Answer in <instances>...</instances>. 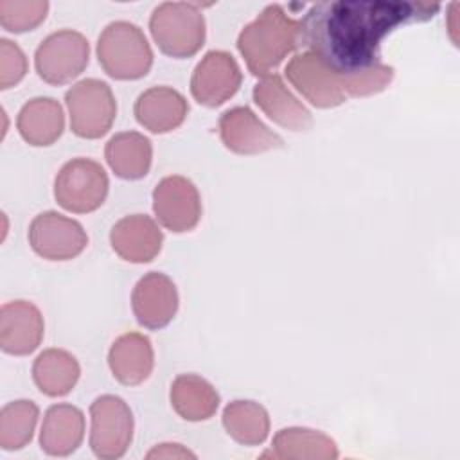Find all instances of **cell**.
<instances>
[{"label": "cell", "instance_id": "6da1fadb", "mask_svg": "<svg viewBox=\"0 0 460 460\" xmlns=\"http://www.w3.org/2000/svg\"><path fill=\"white\" fill-rule=\"evenodd\" d=\"M440 9L424 2L336 0L311 5L300 20V47L320 56L340 75L379 65L386 34L410 22H426Z\"/></svg>", "mask_w": 460, "mask_h": 460}, {"label": "cell", "instance_id": "7a4b0ae2", "mask_svg": "<svg viewBox=\"0 0 460 460\" xmlns=\"http://www.w3.org/2000/svg\"><path fill=\"white\" fill-rule=\"evenodd\" d=\"M298 47L300 20L288 16L279 4L266 5L237 38V49L248 70L261 77L270 75Z\"/></svg>", "mask_w": 460, "mask_h": 460}, {"label": "cell", "instance_id": "3957f363", "mask_svg": "<svg viewBox=\"0 0 460 460\" xmlns=\"http://www.w3.org/2000/svg\"><path fill=\"white\" fill-rule=\"evenodd\" d=\"M97 59L110 77L133 81L151 70L153 50L138 25L117 20L102 29L97 41Z\"/></svg>", "mask_w": 460, "mask_h": 460}, {"label": "cell", "instance_id": "277c9868", "mask_svg": "<svg viewBox=\"0 0 460 460\" xmlns=\"http://www.w3.org/2000/svg\"><path fill=\"white\" fill-rule=\"evenodd\" d=\"M149 31L164 54L190 58L205 43V16L198 4L164 2L151 13Z\"/></svg>", "mask_w": 460, "mask_h": 460}, {"label": "cell", "instance_id": "5b68a950", "mask_svg": "<svg viewBox=\"0 0 460 460\" xmlns=\"http://www.w3.org/2000/svg\"><path fill=\"white\" fill-rule=\"evenodd\" d=\"M70 129L81 138L104 137L117 115V102L108 83L88 77L72 84L65 93Z\"/></svg>", "mask_w": 460, "mask_h": 460}, {"label": "cell", "instance_id": "8992f818", "mask_svg": "<svg viewBox=\"0 0 460 460\" xmlns=\"http://www.w3.org/2000/svg\"><path fill=\"white\" fill-rule=\"evenodd\" d=\"M110 181L104 167L90 158L66 162L54 180V198L59 207L74 214L97 210L108 196Z\"/></svg>", "mask_w": 460, "mask_h": 460}, {"label": "cell", "instance_id": "52a82bcc", "mask_svg": "<svg viewBox=\"0 0 460 460\" xmlns=\"http://www.w3.org/2000/svg\"><path fill=\"white\" fill-rule=\"evenodd\" d=\"M90 59L88 40L72 29L49 34L34 52L38 75L49 84H66L86 68Z\"/></svg>", "mask_w": 460, "mask_h": 460}, {"label": "cell", "instance_id": "ba28073f", "mask_svg": "<svg viewBox=\"0 0 460 460\" xmlns=\"http://www.w3.org/2000/svg\"><path fill=\"white\" fill-rule=\"evenodd\" d=\"M90 447L97 458L115 460L126 455L133 440V413L119 395H101L90 406Z\"/></svg>", "mask_w": 460, "mask_h": 460}, {"label": "cell", "instance_id": "9c48e42d", "mask_svg": "<svg viewBox=\"0 0 460 460\" xmlns=\"http://www.w3.org/2000/svg\"><path fill=\"white\" fill-rule=\"evenodd\" d=\"M284 72L288 81L316 108H334L347 99L343 75L311 50L293 56Z\"/></svg>", "mask_w": 460, "mask_h": 460}, {"label": "cell", "instance_id": "30bf717a", "mask_svg": "<svg viewBox=\"0 0 460 460\" xmlns=\"http://www.w3.org/2000/svg\"><path fill=\"white\" fill-rule=\"evenodd\" d=\"M27 237L31 248L47 261H70L88 244L81 223L54 210L38 214L29 225Z\"/></svg>", "mask_w": 460, "mask_h": 460}, {"label": "cell", "instance_id": "8fae6325", "mask_svg": "<svg viewBox=\"0 0 460 460\" xmlns=\"http://www.w3.org/2000/svg\"><path fill=\"white\" fill-rule=\"evenodd\" d=\"M153 210L162 226L181 234L192 230L201 217L196 185L180 174L162 178L153 190Z\"/></svg>", "mask_w": 460, "mask_h": 460}, {"label": "cell", "instance_id": "7c38bea8", "mask_svg": "<svg viewBox=\"0 0 460 460\" xmlns=\"http://www.w3.org/2000/svg\"><path fill=\"white\" fill-rule=\"evenodd\" d=\"M241 81L243 74L234 56L226 50H210L192 72L190 93L199 104L216 108L235 95Z\"/></svg>", "mask_w": 460, "mask_h": 460}, {"label": "cell", "instance_id": "4fadbf2b", "mask_svg": "<svg viewBox=\"0 0 460 460\" xmlns=\"http://www.w3.org/2000/svg\"><path fill=\"white\" fill-rule=\"evenodd\" d=\"M219 137L226 149L237 155H259L284 146L248 106H235L219 117Z\"/></svg>", "mask_w": 460, "mask_h": 460}, {"label": "cell", "instance_id": "5bb4252c", "mask_svg": "<svg viewBox=\"0 0 460 460\" xmlns=\"http://www.w3.org/2000/svg\"><path fill=\"white\" fill-rule=\"evenodd\" d=\"M131 307L142 327H165L178 311V291L174 282L160 271L146 273L133 288Z\"/></svg>", "mask_w": 460, "mask_h": 460}, {"label": "cell", "instance_id": "9a60e30c", "mask_svg": "<svg viewBox=\"0 0 460 460\" xmlns=\"http://www.w3.org/2000/svg\"><path fill=\"white\" fill-rule=\"evenodd\" d=\"M43 316L29 300H11L0 309V347L13 356L34 352L43 340Z\"/></svg>", "mask_w": 460, "mask_h": 460}, {"label": "cell", "instance_id": "2e32d148", "mask_svg": "<svg viewBox=\"0 0 460 460\" xmlns=\"http://www.w3.org/2000/svg\"><path fill=\"white\" fill-rule=\"evenodd\" d=\"M110 243L120 259L142 264L153 261L160 253L164 234L149 216L131 214L111 226Z\"/></svg>", "mask_w": 460, "mask_h": 460}, {"label": "cell", "instance_id": "e0dca14e", "mask_svg": "<svg viewBox=\"0 0 460 460\" xmlns=\"http://www.w3.org/2000/svg\"><path fill=\"white\" fill-rule=\"evenodd\" d=\"M255 104L275 124L289 131H307L313 126L311 111L288 90L280 75H264L253 86Z\"/></svg>", "mask_w": 460, "mask_h": 460}, {"label": "cell", "instance_id": "ac0fdd59", "mask_svg": "<svg viewBox=\"0 0 460 460\" xmlns=\"http://www.w3.org/2000/svg\"><path fill=\"white\" fill-rule=\"evenodd\" d=\"M135 119L151 133H169L183 124L189 104L187 99L171 86H153L135 101Z\"/></svg>", "mask_w": 460, "mask_h": 460}, {"label": "cell", "instance_id": "d6986e66", "mask_svg": "<svg viewBox=\"0 0 460 460\" xmlns=\"http://www.w3.org/2000/svg\"><path fill=\"white\" fill-rule=\"evenodd\" d=\"M108 365L120 385L137 386L144 383L155 367L151 340L140 332H126L119 336L110 347Z\"/></svg>", "mask_w": 460, "mask_h": 460}, {"label": "cell", "instance_id": "ffe728a7", "mask_svg": "<svg viewBox=\"0 0 460 460\" xmlns=\"http://www.w3.org/2000/svg\"><path fill=\"white\" fill-rule=\"evenodd\" d=\"M84 437V415L68 402L52 404L43 417L40 446L50 456L72 455Z\"/></svg>", "mask_w": 460, "mask_h": 460}, {"label": "cell", "instance_id": "44dd1931", "mask_svg": "<svg viewBox=\"0 0 460 460\" xmlns=\"http://www.w3.org/2000/svg\"><path fill=\"white\" fill-rule=\"evenodd\" d=\"M20 137L36 147L54 144L65 129V113L52 97H34L27 101L16 117Z\"/></svg>", "mask_w": 460, "mask_h": 460}, {"label": "cell", "instance_id": "7402d4cb", "mask_svg": "<svg viewBox=\"0 0 460 460\" xmlns=\"http://www.w3.org/2000/svg\"><path fill=\"white\" fill-rule=\"evenodd\" d=\"M104 156L110 169L119 178L140 180L151 169L153 146L151 140L138 131H122L108 140Z\"/></svg>", "mask_w": 460, "mask_h": 460}, {"label": "cell", "instance_id": "603a6c76", "mask_svg": "<svg viewBox=\"0 0 460 460\" xmlns=\"http://www.w3.org/2000/svg\"><path fill=\"white\" fill-rule=\"evenodd\" d=\"M169 397L174 411L190 422L210 419L219 406L217 390L196 374H180L171 385Z\"/></svg>", "mask_w": 460, "mask_h": 460}, {"label": "cell", "instance_id": "cb8c5ba5", "mask_svg": "<svg viewBox=\"0 0 460 460\" xmlns=\"http://www.w3.org/2000/svg\"><path fill=\"white\" fill-rule=\"evenodd\" d=\"M266 455L288 460H334L338 458V446L322 431L284 428L273 437L271 451Z\"/></svg>", "mask_w": 460, "mask_h": 460}, {"label": "cell", "instance_id": "d4e9b609", "mask_svg": "<svg viewBox=\"0 0 460 460\" xmlns=\"http://www.w3.org/2000/svg\"><path fill=\"white\" fill-rule=\"evenodd\" d=\"M77 359L63 349H45L32 363V379L41 394L61 397L72 392L79 379Z\"/></svg>", "mask_w": 460, "mask_h": 460}, {"label": "cell", "instance_id": "484cf974", "mask_svg": "<svg viewBox=\"0 0 460 460\" xmlns=\"http://www.w3.org/2000/svg\"><path fill=\"white\" fill-rule=\"evenodd\" d=\"M223 426L235 442L243 446H259L270 433V415L262 404L237 399L225 406Z\"/></svg>", "mask_w": 460, "mask_h": 460}, {"label": "cell", "instance_id": "4316f807", "mask_svg": "<svg viewBox=\"0 0 460 460\" xmlns=\"http://www.w3.org/2000/svg\"><path fill=\"white\" fill-rule=\"evenodd\" d=\"M38 417L40 410L32 401L7 402L0 411V447L5 451L25 447L32 440Z\"/></svg>", "mask_w": 460, "mask_h": 460}, {"label": "cell", "instance_id": "83f0119b", "mask_svg": "<svg viewBox=\"0 0 460 460\" xmlns=\"http://www.w3.org/2000/svg\"><path fill=\"white\" fill-rule=\"evenodd\" d=\"M49 11L45 0H2L0 25L9 32H27L36 29Z\"/></svg>", "mask_w": 460, "mask_h": 460}, {"label": "cell", "instance_id": "f1b7e54d", "mask_svg": "<svg viewBox=\"0 0 460 460\" xmlns=\"http://www.w3.org/2000/svg\"><path fill=\"white\" fill-rule=\"evenodd\" d=\"M27 74V58L11 40H0V88L7 90L18 84Z\"/></svg>", "mask_w": 460, "mask_h": 460}, {"label": "cell", "instance_id": "f546056e", "mask_svg": "<svg viewBox=\"0 0 460 460\" xmlns=\"http://www.w3.org/2000/svg\"><path fill=\"white\" fill-rule=\"evenodd\" d=\"M147 458H196V455L181 444H160L147 453Z\"/></svg>", "mask_w": 460, "mask_h": 460}]
</instances>
